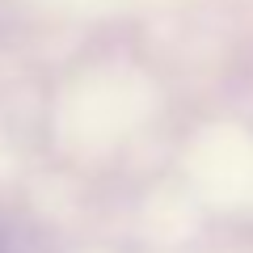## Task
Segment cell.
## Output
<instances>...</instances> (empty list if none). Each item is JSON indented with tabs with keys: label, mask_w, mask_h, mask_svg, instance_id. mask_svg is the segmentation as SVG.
Returning <instances> with one entry per match:
<instances>
[{
	"label": "cell",
	"mask_w": 253,
	"mask_h": 253,
	"mask_svg": "<svg viewBox=\"0 0 253 253\" xmlns=\"http://www.w3.org/2000/svg\"><path fill=\"white\" fill-rule=\"evenodd\" d=\"M0 253H13V241H9V232L0 228Z\"/></svg>",
	"instance_id": "cell-1"
}]
</instances>
